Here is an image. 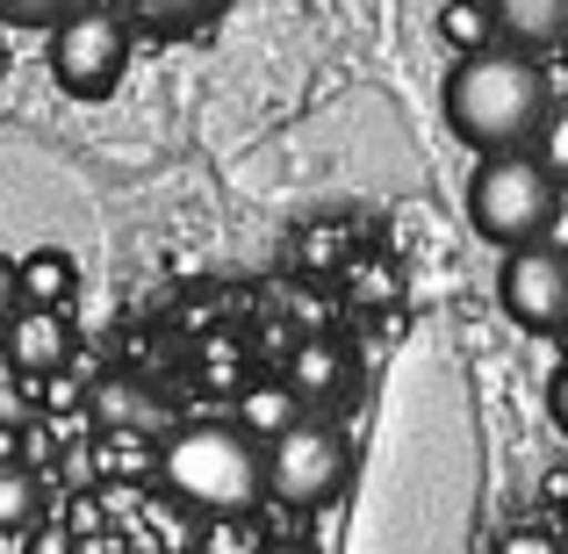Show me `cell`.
<instances>
[{
  "label": "cell",
  "mask_w": 568,
  "mask_h": 554,
  "mask_svg": "<svg viewBox=\"0 0 568 554\" xmlns=\"http://www.w3.org/2000/svg\"><path fill=\"white\" fill-rule=\"evenodd\" d=\"M547 109H555L547 72L526 51H468V66H454V80H446V123L475 152H518V144H532Z\"/></svg>",
  "instance_id": "6da1fadb"
},
{
  "label": "cell",
  "mask_w": 568,
  "mask_h": 554,
  "mask_svg": "<svg viewBox=\"0 0 568 554\" xmlns=\"http://www.w3.org/2000/svg\"><path fill=\"white\" fill-rule=\"evenodd\" d=\"M159 483L173 490V504L187 512H209V518H245L252 504L266 497V446L252 440L245 425H181L166 432L159 446Z\"/></svg>",
  "instance_id": "7a4b0ae2"
},
{
  "label": "cell",
  "mask_w": 568,
  "mask_h": 554,
  "mask_svg": "<svg viewBox=\"0 0 568 554\" xmlns=\"http://www.w3.org/2000/svg\"><path fill=\"white\" fill-rule=\"evenodd\" d=\"M468 216L489 245H532V238L555 223V173L526 152H483L468 181Z\"/></svg>",
  "instance_id": "3957f363"
},
{
  "label": "cell",
  "mask_w": 568,
  "mask_h": 554,
  "mask_svg": "<svg viewBox=\"0 0 568 554\" xmlns=\"http://www.w3.org/2000/svg\"><path fill=\"white\" fill-rule=\"evenodd\" d=\"M130 72V14L80 0L51 22V80L72 101H109Z\"/></svg>",
  "instance_id": "277c9868"
},
{
  "label": "cell",
  "mask_w": 568,
  "mask_h": 554,
  "mask_svg": "<svg viewBox=\"0 0 568 554\" xmlns=\"http://www.w3.org/2000/svg\"><path fill=\"white\" fill-rule=\"evenodd\" d=\"M346 461L353 454L332 425L295 417L281 440H266V490H274L281 504H295V512H317V504H332L338 490H346Z\"/></svg>",
  "instance_id": "5b68a950"
},
{
  "label": "cell",
  "mask_w": 568,
  "mask_h": 554,
  "mask_svg": "<svg viewBox=\"0 0 568 554\" xmlns=\"http://www.w3.org/2000/svg\"><path fill=\"white\" fill-rule=\"evenodd\" d=\"M497 295H504V318H511L518 332H561L568 324V252L511 245Z\"/></svg>",
  "instance_id": "8992f818"
},
{
  "label": "cell",
  "mask_w": 568,
  "mask_h": 554,
  "mask_svg": "<svg viewBox=\"0 0 568 554\" xmlns=\"http://www.w3.org/2000/svg\"><path fill=\"white\" fill-rule=\"evenodd\" d=\"M0 353L14 361V374L43 382L72 361V324H65V303H22L8 324H0Z\"/></svg>",
  "instance_id": "52a82bcc"
},
{
  "label": "cell",
  "mask_w": 568,
  "mask_h": 554,
  "mask_svg": "<svg viewBox=\"0 0 568 554\" xmlns=\"http://www.w3.org/2000/svg\"><path fill=\"white\" fill-rule=\"evenodd\" d=\"M87 411H94V425L115 432V440H144V432L166 425V403H159L144 382H130V374H109V382H94V389H87Z\"/></svg>",
  "instance_id": "ba28073f"
},
{
  "label": "cell",
  "mask_w": 568,
  "mask_h": 554,
  "mask_svg": "<svg viewBox=\"0 0 568 554\" xmlns=\"http://www.w3.org/2000/svg\"><path fill=\"white\" fill-rule=\"evenodd\" d=\"M489 8H497V29L518 51H555V43H568V0H489Z\"/></svg>",
  "instance_id": "9c48e42d"
},
{
  "label": "cell",
  "mask_w": 568,
  "mask_h": 554,
  "mask_svg": "<svg viewBox=\"0 0 568 554\" xmlns=\"http://www.w3.org/2000/svg\"><path fill=\"white\" fill-rule=\"evenodd\" d=\"M303 417V396H295V382H252L245 396H237V425L252 432V440H281V432Z\"/></svg>",
  "instance_id": "30bf717a"
},
{
  "label": "cell",
  "mask_w": 568,
  "mask_h": 554,
  "mask_svg": "<svg viewBox=\"0 0 568 554\" xmlns=\"http://www.w3.org/2000/svg\"><path fill=\"white\" fill-rule=\"evenodd\" d=\"M288 382L303 403H332L338 389H346V353L332 346V339H303V346L288 353Z\"/></svg>",
  "instance_id": "8fae6325"
},
{
  "label": "cell",
  "mask_w": 568,
  "mask_h": 554,
  "mask_svg": "<svg viewBox=\"0 0 568 554\" xmlns=\"http://www.w3.org/2000/svg\"><path fill=\"white\" fill-rule=\"evenodd\" d=\"M14 274H22V303H65V295L80 289V266H72V252H58V245L22 252Z\"/></svg>",
  "instance_id": "7c38bea8"
},
{
  "label": "cell",
  "mask_w": 568,
  "mask_h": 554,
  "mask_svg": "<svg viewBox=\"0 0 568 554\" xmlns=\"http://www.w3.org/2000/svg\"><path fill=\"white\" fill-rule=\"evenodd\" d=\"M123 8H130V22H144L152 37H187V29L216 22L231 0H123Z\"/></svg>",
  "instance_id": "4fadbf2b"
},
{
  "label": "cell",
  "mask_w": 568,
  "mask_h": 554,
  "mask_svg": "<svg viewBox=\"0 0 568 554\" xmlns=\"http://www.w3.org/2000/svg\"><path fill=\"white\" fill-rule=\"evenodd\" d=\"M43 518V483L29 461H0V533H29Z\"/></svg>",
  "instance_id": "5bb4252c"
},
{
  "label": "cell",
  "mask_w": 568,
  "mask_h": 554,
  "mask_svg": "<svg viewBox=\"0 0 568 554\" xmlns=\"http://www.w3.org/2000/svg\"><path fill=\"white\" fill-rule=\"evenodd\" d=\"M439 37L454 43L460 58L489 51V37H497V8H489V0H446V8H439Z\"/></svg>",
  "instance_id": "9a60e30c"
},
{
  "label": "cell",
  "mask_w": 568,
  "mask_h": 554,
  "mask_svg": "<svg viewBox=\"0 0 568 554\" xmlns=\"http://www.w3.org/2000/svg\"><path fill=\"white\" fill-rule=\"evenodd\" d=\"M295 260H303V274H332V266H346V231H338V223H310L303 245H295Z\"/></svg>",
  "instance_id": "2e32d148"
},
{
  "label": "cell",
  "mask_w": 568,
  "mask_h": 554,
  "mask_svg": "<svg viewBox=\"0 0 568 554\" xmlns=\"http://www.w3.org/2000/svg\"><path fill=\"white\" fill-rule=\"evenodd\" d=\"M540 167L568 188V101H561V109H547V123H540Z\"/></svg>",
  "instance_id": "e0dca14e"
},
{
  "label": "cell",
  "mask_w": 568,
  "mask_h": 554,
  "mask_svg": "<svg viewBox=\"0 0 568 554\" xmlns=\"http://www.w3.org/2000/svg\"><path fill=\"white\" fill-rule=\"evenodd\" d=\"M65 8H80V0H0V22L8 29H51Z\"/></svg>",
  "instance_id": "ac0fdd59"
},
{
  "label": "cell",
  "mask_w": 568,
  "mask_h": 554,
  "mask_svg": "<svg viewBox=\"0 0 568 554\" xmlns=\"http://www.w3.org/2000/svg\"><path fill=\"white\" fill-rule=\"evenodd\" d=\"M497 554H561V541H555L547 526H511V533L497 541Z\"/></svg>",
  "instance_id": "d6986e66"
},
{
  "label": "cell",
  "mask_w": 568,
  "mask_h": 554,
  "mask_svg": "<svg viewBox=\"0 0 568 554\" xmlns=\"http://www.w3.org/2000/svg\"><path fill=\"white\" fill-rule=\"evenodd\" d=\"M22 554H72V526H43L37 518V526L22 533Z\"/></svg>",
  "instance_id": "ffe728a7"
},
{
  "label": "cell",
  "mask_w": 568,
  "mask_h": 554,
  "mask_svg": "<svg viewBox=\"0 0 568 554\" xmlns=\"http://www.w3.org/2000/svg\"><path fill=\"white\" fill-rule=\"evenodd\" d=\"M51 454H58L51 425H29V432H22V461H29V469H51Z\"/></svg>",
  "instance_id": "44dd1931"
},
{
  "label": "cell",
  "mask_w": 568,
  "mask_h": 554,
  "mask_svg": "<svg viewBox=\"0 0 568 554\" xmlns=\"http://www.w3.org/2000/svg\"><path fill=\"white\" fill-rule=\"evenodd\" d=\"M14 310H22V274H14V260L0 252V324H8Z\"/></svg>",
  "instance_id": "7402d4cb"
},
{
  "label": "cell",
  "mask_w": 568,
  "mask_h": 554,
  "mask_svg": "<svg viewBox=\"0 0 568 554\" xmlns=\"http://www.w3.org/2000/svg\"><path fill=\"white\" fill-rule=\"evenodd\" d=\"M547 417H555L561 440H568V367H555V382H547Z\"/></svg>",
  "instance_id": "603a6c76"
},
{
  "label": "cell",
  "mask_w": 568,
  "mask_h": 554,
  "mask_svg": "<svg viewBox=\"0 0 568 554\" xmlns=\"http://www.w3.org/2000/svg\"><path fill=\"white\" fill-rule=\"evenodd\" d=\"M540 497H547V504H568V469L547 475V483H540Z\"/></svg>",
  "instance_id": "cb8c5ba5"
},
{
  "label": "cell",
  "mask_w": 568,
  "mask_h": 554,
  "mask_svg": "<svg viewBox=\"0 0 568 554\" xmlns=\"http://www.w3.org/2000/svg\"><path fill=\"white\" fill-rule=\"evenodd\" d=\"M260 554H310V547H260Z\"/></svg>",
  "instance_id": "d4e9b609"
},
{
  "label": "cell",
  "mask_w": 568,
  "mask_h": 554,
  "mask_svg": "<svg viewBox=\"0 0 568 554\" xmlns=\"http://www.w3.org/2000/svg\"><path fill=\"white\" fill-rule=\"evenodd\" d=\"M0 72H8V51H0Z\"/></svg>",
  "instance_id": "484cf974"
}]
</instances>
